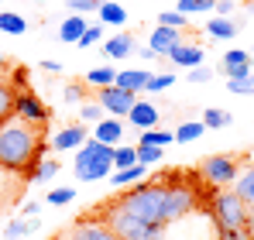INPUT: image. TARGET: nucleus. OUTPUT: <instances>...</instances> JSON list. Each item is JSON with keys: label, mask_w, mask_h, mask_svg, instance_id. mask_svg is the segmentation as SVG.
I'll list each match as a JSON object with an SVG mask.
<instances>
[{"label": "nucleus", "mask_w": 254, "mask_h": 240, "mask_svg": "<svg viewBox=\"0 0 254 240\" xmlns=\"http://www.w3.org/2000/svg\"><path fill=\"white\" fill-rule=\"evenodd\" d=\"M144 175H148V168L137 161V165H130V168H117V172L110 175V185H114V189H127V185L144 182Z\"/></svg>", "instance_id": "16"}, {"label": "nucleus", "mask_w": 254, "mask_h": 240, "mask_svg": "<svg viewBox=\"0 0 254 240\" xmlns=\"http://www.w3.org/2000/svg\"><path fill=\"white\" fill-rule=\"evenodd\" d=\"M62 96H65V103H83V86H79V82H72V86H65V93H62Z\"/></svg>", "instance_id": "42"}, {"label": "nucleus", "mask_w": 254, "mask_h": 240, "mask_svg": "<svg viewBox=\"0 0 254 240\" xmlns=\"http://www.w3.org/2000/svg\"><path fill=\"white\" fill-rule=\"evenodd\" d=\"M213 7H216V0H179L175 10H182L186 17H196V14H210Z\"/></svg>", "instance_id": "28"}, {"label": "nucleus", "mask_w": 254, "mask_h": 240, "mask_svg": "<svg viewBox=\"0 0 254 240\" xmlns=\"http://www.w3.org/2000/svg\"><path fill=\"white\" fill-rule=\"evenodd\" d=\"M165 155V148H155V144H137V161L144 165V168H151V165H158Z\"/></svg>", "instance_id": "32"}, {"label": "nucleus", "mask_w": 254, "mask_h": 240, "mask_svg": "<svg viewBox=\"0 0 254 240\" xmlns=\"http://www.w3.org/2000/svg\"><path fill=\"white\" fill-rule=\"evenodd\" d=\"M83 31H86L83 14H69V17L59 24V41H65V45H76V41L83 38Z\"/></svg>", "instance_id": "20"}, {"label": "nucleus", "mask_w": 254, "mask_h": 240, "mask_svg": "<svg viewBox=\"0 0 254 240\" xmlns=\"http://www.w3.org/2000/svg\"><path fill=\"white\" fill-rule=\"evenodd\" d=\"M203 134H206L203 120H182V123L175 127V141H182V144H189V141H199Z\"/></svg>", "instance_id": "23"}, {"label": "nucleus", "mask_w": 254, "mask_h": 240, "mask_svg": "<svg viewBox=\"0 0 254 240\" xmlns=\"http://www.w3.org/2000/svg\"><path fill=\"white\" fill-rule=\"evenodd\" d=\"M237 28H241V21H230V17H220V14H213L210 21H206V35L216 41L237 38Z\"/></svg>", "instance_id": "18"}, {"label": "nucleus", "mask_w": 254, "mask_h": 240, "mask_svg": "<svg viewBox=\"0 0 254 240\" xmlns=\"http://www.w3.org/2000/svg\"><path fill=\"white\" fill-rule=\"evenodd\" d=\"M0 31L3 35H24L28 31V21L17 10H0Z\"/></svg>", "instance_id": "24"}, {"label": "nucleus", "mask_w": 254, "mask_h": 240, "mask_svg": "<svg viewBox=\"0 0 254 240\" xmlns=\"http://www.w3.org/2000/svg\"><path fill=\"white\" fill-rule=\"evenodd\" d=\"M107 0H69V10L72 14H86V10H100Z\"/></svg>", "instance_id": "41"}, {"label": "nucleus", "mask_w": 254, "mask_h": 240, "mask_svg": "<svg viewBox=\"0 0 254 240\" xmlns=\"http://www.w3.org/2000/svg\"><path fill=\"white\" fill-rule=\"evenodd\" d=\"M65 234H69V240H117V234H114L100 216H83V220L72 223Z\"/></svg>", "instance_id": "8"}, {"label": "nucleus", "mask_w": 254, "mask_h": 240, "mask_svg": "<svg viewBox=\"0 0 254 240\" xmlns=\"http://www.w3.org/2000/svg\"><path fill=\"white\" fill-rule=\"evenodd\" d=\"M179 41H182V31L165 28V24H155V31H151V38H148V48H151L155 55H169Z\"/></svg>", "instance_id": "13"}, {"label": "nucleus", "mask_w": 254, "mask_h": 240, "mask_svg": "<svg viewBox=\"0 0 254 240\" xmlns=\"http://www.w3.org/2000/svg\"><path fill=\"white\" fill-rule=\"evenodd\" d=\"M86 141V123H69V127H62V130H55V137H52V151H79Z\"/></svg>", "instance_id": "10"}, {"label": "nucleus", "mask_w": 254, "mask_h": 240, "mask_svg": "<svg viewBox=\"0 0 254 240\" xmlns=\"http://www.w3.org/2000/svg\"><path fill=\"white\" fill-rule=\"evenodd\" d=\"M230 110H223V107H206L203 110V127L206 130H223V127H230Z\"/></svg>", "instance_id": "22"}, {"label": "nucleus", "mask_w": 254, "mask_h": 240, "mask_svg": "<svg viewBox=\"0 0 254 240\" xmlns=\"http://www.w3.org/2000/svg\"><path fill=\"white\" fill-rule=\"evenodd\" d=\"M38 151V134L35 123L14 117L0 123V168L7 172H28Z\"/></svg>", "instance_id": "1"}, {"label": "nucleus", "mask_w": 254, "mask_h": 240, "mask_svg": "<svg viewBox=\"0 0 254 240\" xmlns=\"http://www.w3.org/2000/svg\"><path fill=\"white\" fill-rule=\"evenodd\" d=\"M234 192H237L241 199L248 202V206H254V165H251V168H244V172L237 175V182H234Z\"/></svg>", "instance_id": "25"}, {"label": "nucleus", "mask_w": 254, "mask_h": 240, "mask_svg": "<svg viewBox=\"0 0 254 240\" xmlns=\"http://www.w3.org/2000/svg\"><path fill=\"white\" fill-rule=\"evenodd\" d=\"M14 110H17V117L28 120V123H45L48 120V107H45L35 93H17L14 96Z\"/></svg>", "instance_id": "9"}, {"label": "nucleus", "mask_w": 254, "mask_h": 240, "mask_svg": "<svg viewBox=\"0 0 254 240\" xmlns=\"http://www.w3.org/2000/svg\"><path fill=\"white\" fill-rule=\"evenodd\" d=\"M175 86V76L172 72H158V76H148V86H144V93H165Z\"/></svg>", "instance_id": "33"}, {"label": "nucleus", "mask_w": 254, "mask_h": 240, "mask_svg": "<svg viewBox=\"0 0 254 240\" xmlns=\"http://www.w3.org/2000/svg\"><path fill=\"white\" fill-rule=\"evenodd\" d=\"M10 110H14V93H10V86H7V82L0 79V120L7 117Z\"/></svg>", "instance_id": "40"}, {"label": "nucleus", "mask_w": 254, "mask_h": 240, "mask_svg": "<svg viewBox=\"0 0 254 240\" xmlns=\"http://www.w3.org/2000/svg\"><path fill=\"white\" fill-rule=\"evenodd\" d=\"M169 59L175 65H186V69H196L203 65V45H189V41H179L169 52Z\"/></svg>", "instance_id": "14"}, {"label": "nucleus", "mask_w": 254, "mask_h": 240, "mask_svg": "<svg viewBox=\"0 0 254 240\" xmlns=\"http://www.w3.org/2000/svg\"><path fill=\"white\" fill-rule=\"evenodd\" d=\"M35 3H48V0H35Z\"/></svg>", "instance_id": "50"}, {"label": "nucleus", "mask_w": 254, "mask_h": 240, "mask_svg": "<svg viewBox=\"0 0 254 240\" xmlns=\"http://www.w3.org/2000/svg\"><path fill=\"white\" fill-rule=\"evenodd\" d=\"M107 110L100 107V100H89V103H83L79 107V120H89V123H100V117H103Z\"/></svg>", "instance_id": "37"}, {"label": "nucleus", "mask_w": 254, "mask_h": 240, "mask_svg": "<svg viewBox=\"0 0 254 240\" xmlns=\"http://www.w3.org/2000/svg\"><path fill=\"white\" fill-rule=\"evenodd\" d=\"M100 220L117 234V240H144L148 234H151V227H148V223H141L137 216H130L121 202H110V206L100 213Z\"/></svg>", "instance_id": "5"}, {"label": "nucleus", "mask_w": 254, "mask_h": 240, "mask_svg": "<svg viewBox=\"0 0 254 240\" xmlns=\"http://www.w3.org/2000/svg\"><path fill=\"white\" fill-rule=\"evenodd\" d=\"M130 165H137V148H114V172L117 168H130Z\"/></svg>", "instance_id": "34"}, {"label": "nucleus", "mask_w": 254, "mask_h": 240, "mask_svg": "<svg viewBox=\"0 0 254 240\" xmlns=\"http://www.w3.org/2000/svg\"><path fill=\"white\" fill-rule=\"evenodd\" d=\"M220 240H251L248 230H220Z\"/></svg>", "instance_id": "44"}, {"label": "nucleus", "mask_w": 254, "mask_h": 240, "mask_svg": "<svg viewBox=\"0 0 254 240\" xmlns=\"http://www.w3.org/2000/svg\"><path fill=\"white\" fill-rule=\"evenodd\" d=\"M31 234V223L24 220V216H14L10 223H7V230H3V240H21Z\"/></svg>", "instance_id": "31"}, {"label": "nucleus", "mask_w": 254, "mask_h": 240, "mask_svg": "<svg viewBox=\"0 0 254 240\" xmlns=\"http://www.w3.org/2000/svg\"><path fill=\"white\" fill-rule=\"evenodd\" d=\"M127 123H134L137 130H151V127H158V107L148 103V100H137V103L130 107V114H127Z\"/></svg>", "instance_id": "12"}, {"label": "nucleus", "mask_w": 254, "mask_h": 240, "mask_svg": "<svg viewBox=\"0 0 254 240\" xmlns=\"http://www.w3.org/2000/svg\"><path fill=\"white\" fill-rule=\"evenodd\" d=\"M96 14H100V24H110V28H124L127 24V7H121L117 0H107Z\"/></svg>", "instance_id": "21"}, {"label": "nucleus", "mask_w": 254, "mask_h": 240, "mask_svg": "<svg viewBox=\"0 0 254 240\" xmlns=\"http://www.w3.org/2000/svg\"><path fill=\"white\" fill-rule=\"evenodd\" d=\"M165 199H169V182H137L117 199L130 216H137L148 227H165Z\"/></svg>", "instance_id": "2"}, {"label": "nucleus", "mask_w": 254, "mask_h": 240, "mask_svg": "<svg viewBox=\"0 0 254 240\" xmlns=\"http://www.w3.org/2000/svg\"><path fill=\"white\" fill-rule=\"evenodd\" d=\"M134 52H137V45H134L130 35H114V38H107V45H103V55L107 59H130Z\"/></svg>", "instance_id": "17"}, {"label": "nucleus", "mask_w": 254, "mask_h": 240, "mask_svg": "<svg viewBox=\"0 0 254 240\" xmlns=\"http://www.w3.org/2000/svg\"><path fill=\"white\" fill-rule=\"evenodd\" d=\"M244 230H248V237L254 240V206H248V223H244Z\"/></svg>", "instance_id": "47"}, {"label": "nucleus", "mask_w": 254, "mask_h": 240, "mask_svg": "<svg viewBox=\"0 0 254 240\" xmlns=\"http://www.w3.org/2000/svg\"><path fill=\"white\" fill-rule=\"evenodd\" d=\"M0 3H3V0H0Z\"/></svg>", "instance_id": "52"}, {"label": "nucleus", "mask_w": 254, "mask_h": 240, "mask_svg": "<svg viewBox=\"0 0 254 240\" xmlns=\"http://www.w3.org/2000/svg\"><path fill=\"white\" fill-rule=\"evenodd\" d=\"M48 206H69V202H76V189H52L48 196H45Z\"/></svg>", "instance_id": "36"}, {"label": "nucleus", "mask_w": 254, "mask_h": 240, "mask_svg": "<svg viewBox=\"0 0 254 240\" xmlns=\"http://www.w3.org/2000/svg\"><path fill=\"white\" fill-rule=\"evenodd\" d=\"M0 72H3V55H0Z\"/></svg>", "instance_id": "49"}, {"label": "nucleus", "mask_w": 254, "mask_h": 240, "mask_svg": "<svg viewBox=\"0 0 254 240\" xmlns=\"http://www.w3.org/2000/svg\"><path fill=\"white\" fill-rule=\"evenodd\" d=\"M38 213H42V202H24V206H21V216H24V220H31V216H38Z\"/></svg>", "instance_id": "43"}, {"label": "nucleus", "mask_w": 254, "mask_h": 240, "mask_svg": "<svg viewBox=\"0 0 254 240\" xmlns=\"http://www.w3.org/2000/svg\"><path fill=\"white\" fill-rule=\"evenodd\" d=\"M42 69L48 72V76H55V72H62V62H55V59H45V62H42Z\"/></svg>", "instance_id": "46"}, {"label": "nucleus", "mask_w": 254, "mask_h": 240, "mask_svg": "<svg viewBox=\"0 0 254 240\" xmlns=\"http://www.w3.org/2000/svg\"><path fill=\"white\" fill-rule=\"evenodd\" d=\"M96 100H100V107H103L110 117H127L130 107L137 103V93H127L121 86H107V89L96 93Z\"/></svg>", "instance_id": "7"}, {"label": "nucleus", "mask_w": 254, "mask_h": 240, "mask_svg": "<svg viewBox=\"0 0 254 240\" xmlns=\"http://www.w3.org/2000/svg\"><path fill=\"white\" fill-rule=\"evenodd\" d=\"M148 76H151V72H144V69H124V72H117V82H114V86H121L127 93H144Z\"/></svg>", "instance_id": "19"}, {"label": "nucleus", "mask_w": 254, "mask_h": 240, "mask_svg": "<svg viewBox=\"0 0 254 240\" xmlns=\"http://www.w3.org/2000/svg\"><path fill=\"white\" fill-rule=\"evenodd\" d=\"M220 72H223L227 79H237V76H248V72H254V69H251V52H244V48H230V52L223 55Z\"/></svg>", "instance_id": "11"}, {"label": "nucleus", "mask_w": 254, "mask_h": 240, "mask_svg": "<svg viewBox=\"0 0 254 240\" xmlns=\"http://www.w3.org/2000/svg\"><path fill=\"white\" fill-rule=\"evenodd\" d=\"M251 55H254V45H251Z\"/></svg>", "instance_id": "51"}, {"label": "nucleus", "mask_w": 254, "mask_h": 240, "mask_svg": "<svg viewBox=\"0 0 254 240\" xmlns=\"http://www.w3.org/2000/svg\"><path fill=\"white\" fill-rule=\"evenodd\" d=\"M172 141H175V130H158V127H151V130H141V144H155V148H169Z\"/></svg>", "instance_id": "27"}, {"label": "nucleus", "mask_w": 254, "mask_h": 240, "mask_svg": "<svg viewBox=\"0 0 254 240\" xmlns=\"http://www.w3.org/2000/svg\"><path fill=\"white\" fill-rule=\"evenodd\" d=\"M237 175H241V168H237V158H234V155H210V158L199 165V179L210 182V185H216V189L234 185Z\"/></svg>", "instance_id": "6"}, {"label": "nucleus", "mask_w": 254, "mask_h": 240, "mask_svg": "<svg viewBox=\"0 0 254 240\" xmlns=\"http://www.w3.org/2000/svg\"><path fill=\"white\" fill-rule=\"evenodd\" d=\"M158 24L175 28V31H186V28H189V17H186L182 10H162V14H158Z\"/></svg>", "instance_id": "30"}, {"label": "nucleus", "mask_w": 254, "mask_h": 240, "mask_svg": "<svg viewBox=\"0 0 254 240\" xmlns=\"http://www.w3.org/2000/svg\"><path fill=\"white\" fill-rule=\"evenodd\" d=\"M213 76H216V72H213L210 65H196V69H189V72H186V79L196 82V86H203V82H213Z\"/></svg>", "instance_id": "39"}, {"label": "nucleus", "mask_w": 254, "mask_h": 240, "mask_svg": "<svg viewBox=\"0 0 254 240\" xmlns=\"http://www.w3.org/2000/svg\"><path fill=\"white\" fill-rule=\"evenodd\" d=\"M93 141L117 148V144L124 141V123H121V120H100V123H93Z\"/></svg>", "instance_id": "15"}, {"label": "nucleus", "mask_w": 254, "mask_h": 240, "mask_svg": "<svg viewBox=\"0 0 254 240\" xmlns=\"http://www.w3.org/2000/svg\"><path fill=\"white\" fill-rule=\"evenodd\" d=\"M55 175H59V161H55V158L38 161V168L31 172V179H35V182H48V179H55Z\"/></svg>", "instance_id": "35"}, {"label": "nucleus", "mask_w": 254, "mask_h": 240, "mask_svg": "<svg viewBox=\"0 0 254 240\" xmlns=\"http://www.w3.org/2000/svg\"><path fill=\"white\" fill-rule=\"evenodd\" d=\"M86 82H89V86H96V89H107V86H114V82H117V69H110V65H96V69H89V72H86Z\"/></svg>", "instance_id": "26"}, {"label": "nucleus", "mask_w": 254, "mask_h": 240, "mask_svg": "<svg viewBox=\"0 0 254 240\" xmlns=\"http://www.w3.org/2000/svg\"><path fill=\"white\" fill-rule=\"evenodd\" d=\"M227 93H234V96H254V72L237 76V79H227Z\"/></svg>", "instance_id": "29"}, {"label": "nucleus", "mask_w": 254, "mask_h": 240, "mask_svg": "<svg viewBox=\"0 0 254 240\" xmlns=\"http://www.w3.org/2000/svg\"><path fill=\"white\" fill-rule=\"evenodd\" d=\"M234 7H237V3H234V0H216V7H213V10H216V14H220V17H227V14H230V10H234Z\"/></svg>", "instance_id": "45"}, {"label": "nucleus", "mask_w": 254, "mask_h": 240, "mask_svg": "<svg viewBox=\"0 0 254 240\" xmlns=\"http://www.w3.org/2000/svg\"><path fill=\"white\" fill-rule=\"evenodd\" d=\"M103 38V24H86V31H83V38L76 41L79 48H93L96 41Z\"/></svg>", "instance_id": "38"}, {"label": "nucleus", "mask_w": 254, "mask_h": 240, "mask_svg": "<svg viewBox=\"0 0 254 240\" xmlns=\"http://www.w3.org/2000/svg\"><path fill=\"white\" fill-rule=\"evenodd\" d=\"M72 165H76V179H79V182L110 179V175H114V148L89 137L83 148L72 155Z\"/></svg>", "instance_id": "3"}, {"label": "nucleus", "mask_w": 254, "mask_h": 240, "mask_svg": "<svg viewBox=\"0 0 254 240\" xmlns=\"http://www.w3.org/2000/svg\"><path fill=\"white\" fill-rule=\"evenodd\" d=\"M52 240H69V234H55V237H52Z\"/></svg>", "instance_id": "48"}, {"label": "nucleus", "mask_w": 254, "mask_h": 240, "mask_svg": "<svg viewBox=\"0 0 254 240\" xmlns=\"http://www.w3.org/2000/svg\"><path fill=\"white\" fill-rule=\"evenodd\" d=\"M210 216L220 230H244V223H248V202L241 199L234 189L230 192H216L210 199Z\"/></svg>", "instance_id": "4"}]
</instances>
